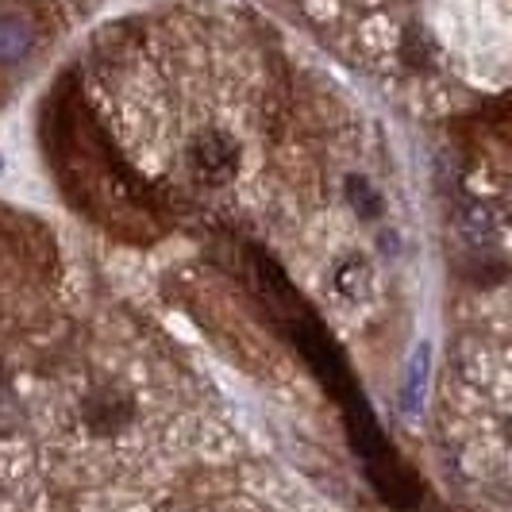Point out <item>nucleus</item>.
Listing matches in <instances>:
<instances>
[]
</instances>
